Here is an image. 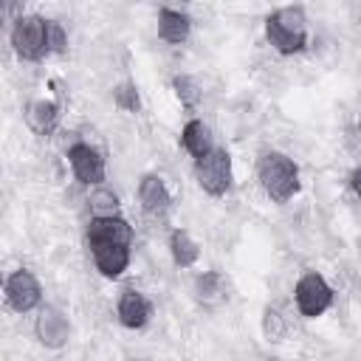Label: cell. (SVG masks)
<instances>
[{
	"mask_svg": "<svg viewBox=\"0 0 361 361\" xmlns=\"http://www.w3.org/2000/svg\"><path fill=\"white\" fill-rule=\"evenodd\" d=\"M172 90H175V96H178V102H180L183 107H197V102H200V96H203L197 79L189 76V73L172 76Z\"/></svg>",
	"mask_w": 361,
	"mask_h": 361,
	"instance_id": "ac0fdd59",
	"label": "cell"
},
{
	"mask_svg": "<svg viewBox=\"0 0 361 361\" xmlns=\"http://www.w3.org/2000/svg\"><path fill=\"white\" fill-rule=\"evenodd\" d=\"M93 265L104 279H118L130 265V245H93Z\"/></svg>",
	"mask_w": 361,
	"mask_h": 361,
	"instance_id": "7c38bea8",
	"label": "cell"
},
{
	"mask_svg": "<svg viewBox=\"0 0 361 361\" xmlns=\"http://www.w3.org/2000/svg\"><path fill=\"white\" fill-rule=\"evenodd\" d=\"M262 333H265L268 341H282L285 338L288 322H285V316L276 307H265V313H262Z\"/></svg>",
	"mask_w": 361,
	"mask_h": 361,
	"instance_id": "ffe728a7",
	"label": "cell"
},
{
	"mask_svg": "<svg viewBox=\"0 0 361 361\" xmlns=\"http://www.w3.org/2000/svg\"><path fill=\"white\" fill-rule=\"evenodd\" d=\"M45 17L39 14H20L11 23V48L20 59L25 62H42L51 51H48V37H45Z\"/></svg>",
	"mask_w": 361,
	"mask_h": 361,
	"instance_id": "3957f363",
	"label": "cell"
},
{
	"mask_svg": "<svg viewBox=\"0 0 361 361\" xmlns=\"http://www.w3.org/2000/svg\"><path fill=\"white\" fill-rule=\"evenodd\" d=\"M68 164H71L76 180L85 183V186H99V183L107 178L104 155H102L96 147L85 144V141L71 144V149H68Z\"/></svg>",
	"mask_w": 361,
	"mask_h": 361,
	"instance_id": "52a82bcc",
	"label": "cell"
},
{
	"mask_svg": "<svg viewBox=\"0 0 361 361\" xmlns=\"http://www.w3.org/2000/svg\"><path fill=\"white\" fill-rule=\"evenodd\" d=\"M195 299L206 307H217L223 302H228V282L220 271H203L195 279Z\"/></svg>",
	"mask_w": 361,
	"mask_h": 361,
	"instance_id": "2e32d148",
	"label": "cell"
},
{
	"mask_svg": "<svg viewBox=\"0 0 361 361\" xmlns=\"http://www.w3.org/2000/svg\"><path fill=\"white\" fill-rule=\"evenodd\" d=\"M195 178L206 195L223 197L231 189V155L226 149L214 147L206 158L195 161Z\"/></svg>",
	"mask_w": 361,
	"mask_h": 361,
	"instance_id": "277c9868",
	"label": "cell"
},
{
	"mask_svg": "<svg viewBox=\"0 0 361 361\" xmlns=\"http://www.w3.org/2000/svg\"><path fill=\"white\" fill-rule=\"evenodd\" d=\"M180 144H183V149H186L195 161L206 158V155L214 149L209 124H206L203 118H189V121L183 124V130H180Z\"/></svg>",
	"mask_w": 361,
	"mask_h": 361,
	"instance_id": "5bb4252c",
	"label": "cell"
},
{
	"mask_svg": "<svg viewBox=\"0 0 361 361\" xmlns=\"http://www.w3.org/2000/svg\"><path fill=\"white\" fill-rule=\"evenodd\" d=\"M333 288L327 285V279L316 271H307L305 276H299L296 288H293V299H296V307L302 316L307 319H316L322 316L330 305H333Z\"/></svg>",
	"mask_w": 361,
	"mask_h": 361,
	"instance_id": "5b68a950",
	"label": "cell"
},
{
	"mask_svg": "<svg viewBox=\"0 0 361 361\" xmlns=\"http://www.w3.org/2000/svg\"><path fill=\"white\" fill-rule=\"evenodd\" d=\"M257 178L274 203H288L299 192V166L285 152H265L257 164Z\"/></svg>",
	"mask_w": 361,
	"mask_h": 361,
	"instance_id": "7a4b0ae2",
	"label": "cell"
},
{
	"mask_svg": "<svg viewBox=\"0 0 361 361\" xmlns=\"http://www.w3.org/2000/svg\"><path fill=\"white\" fill-rule=\"evenodd\" d=\"M87 245H130L133 226L124 217H93L85 228Z\"/></svg>",
	"mask_w": 361,
	"mask_h": 361,
	"instance_id": "9c48e42d",
	"label": "cell"
},
{
	"mask_svg": "<svg viewBox=\"0 0 361 361\" xmlns=\"http://www.w3.org/2000/svg\"><path fill=\"white\" fill-rule=\"evenodd\" d=\"M116 313H118L121 327H127V330H141V327H147L149 319H152V302H149L141 290L127 288V290L118 296Z\"/></svg>",
	"mask_w": 361,
	"mask_h": 361,
	"instance_id": "30bf717a",
	"label": "cell"
},
{
	"mask_svg": "<svg viewBox=\"0 0 361 361\" xmlns=\"http://www.w3.org/2000/svg\"><path fill=\"white\" fill-rule=\"evenodd\" d=\"M358 135H361V113H358Z\"/></svg>",
	"mask_w": 361,
	"mask_h": 361,
	"instance_id": "cb8c5ba5",
	"label": "cell"
},
{
	"mask_svg": "<svg viewBox=\"0 0 361 361\" xmlns=\"http://www.w3.org/2000/svg\"><path fill=\"white\" fill-rule=\"evenodd\" d=\"M358 254H361V243H358Z\"/></svg>",
	"mask_w": 361,
	"mask_h": 361,
	"instance_id": "d4e9b609",
	"label": "cell"
},
{
	"mask_svg": "<svg viewBox=\"0 0 361 361\" xmlns=\"http://www.w3.org/2000/svg\"><path fill=\"white\" fill-rule=\"evenodd\" d=\"M113 102H116L121 110H127V113H138V107H141V99H138V87H135L133 82H124V85H118V87L113 90Z\"/></svg>",
	"mask_w": 361,
	"mask_h": 361,
	"instance_id": "44dd1931",
	"label": "cell"
},
{
	"mask_svg": "<svg viewBox=\"0 0 361 361\" xmlns=\"http://www.w3.org/2000/svg\"><path fill=\"white\" fill-rule=\"evenodd\" d=\"M6 302L14 313H28L42 302V285L28 268H17L6 276Z\"/></svg>",
	"mask_w": 361,
	"mask_h": 361,
	"instance_id": "8992f818",
	"label": "cell"
},
{
	"mask_svg": "<svg viewBox=\"0 0 361 361\" xmlns=\"http://www.w3.org/2000/svg\"><path fill=\"white\" fill-rule=\"evenodd\" d=\"M350 186H353L355 197L361 200V166H358V169H353V175H350Z\"/></svg>",
	"mask_w": 361,
	"mask_h": 361,
	"instance_id": "603a6c76",
	"label": "cell"
},
{
	"mask_svg": "<svg viewBox=\"0 0 361 361\" xmlns=\"http://www.w3.org/2000/svg\"><path fill=\"white\" fill-rule=\"evenodd\" d=\"M169 254H172V262H175L178 268H192V265L197 262V257H200V245L192 240L189 231L175 228V231L169 234Z\"/></svg>",
	"mask_w": 361,
	"mask_h": 361,
	"instance_id": "e0dca14e",
	"label": "cell"
},
{
	"mask_svg": "<svg viewBox=\"0 0 361 361\" xmlns=\"http://www.w3.org/2000/svg\"><path fill=\"white\" fill-rule=\"evenodd\" d=\"M34 333H37V338H39L42 347L59 350V347H65L68 338H71V322H68V316H65L59 307L45 305V307L39 310L37 322H34Z\"/></svg>",
	"mask_w": 361,
	"mask_h": 361,
	"instance_id": "ba28073f",
	"label": "cell"
},
{
	"mask_svg": "<svg viewBox=\"0 0 361 361\" xmlns=\"http://www.w3.org/2000/svg\"><path fill=\"white\" fill-rule=\"evenodd\" d=\"M25 124H28L37 135L48 138V135L59 127V104L51 102V99H37V102H31L28 110H25Z\"/></svg>",
	"mask_w": 361,
	"mask_h": 361,
	"instance_id": "9a60e30c",
	"label": "cell"
},
{
	"mask_svg": "<svg viewBox=\"0 0 361 361\" xmlns=\"http://www.w3.org/2000/svg\"><path fill=\"white\" fill-rule=\"evenodd\" d=\"M189 34H192V20H189V14H183V11H178V8H166V6L158 11V37H161L164 42L180 45V42L189 39Z\"/></svg>",
	"mask_w": 361,
	"mask_h": 361,
	"instance_id": "4fadbf2b",
	"label": "cell"
},
{
	"mask_svg": "<svg viewBox=\"0 0 361 361\" xmlns=\"http://www.w3.org/2000/svg\"><path fill=\"white\" fill-rule=\"evenodd\" d=\"M45 37H48V51H51V54H62V51L68 48V34H65L62 23L48 20V23H45Z\"/></svg>",
	"mask_w": 361,
	"mask_h": 361,
	"instance_id": "7402d4cb",
	"label": "cell"
},
{
	"mask_svg": "<svg viewBox=\"0 0 361 361\" xmlns=\"http://www.w3.org/2000/svg\"><path fill=\"white\" fill-rule=\"evenodd\" d=\"M90 209L96 217H118V195L110 189H96L90 195Z\"/></svg>",
	"mask_w": 361,
	"mask_h": 361,
	"instance_id": "d6986e66",
	"label": "cell"
},
{
	"mask_svg": "<svg viewBox=\"0 0 361 361\" xmlns=\"http://www.w3.org/2000/svg\"><path fill=\"white\" fill-rule=\"evenodd\" d=\"M265 39L282 56H293V54L305 51V45H307V17H305V11L299 6H285V8H276L274 14H268Z\"/></svg>",
	"mask_w": 361,
	"mask_h": 361,
	"instance_id": "6da1fadb",
	"label": "cell"
},
{
	"mask_svg": "<svg viewBox=\"0 0 361 361\" xmlns=\"http://www.w3.org/2000/svg\"><path fill=\"white\" fill-rule=\"evenodd\" d=\"M138 203H141V209H144L147 214H152V217L169 212L172 195H169V189H166V183H164L161 175H152V172H149V175L141 178V183H138Z\"/></svg>",
	"mask_w": 361,
	"mask_h": 361,
	"instance_id": "8fae6325",
	"label": "cell"
}]
</instances>
